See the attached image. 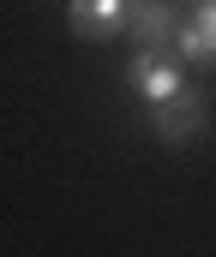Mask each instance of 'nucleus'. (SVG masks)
<instances>
[{"label":"nucleus","instance_id":"nucleus-1","mask_svg":"<svg viewBox=\"0 0 216 257\" xmlns=\"http://www.w3.org/2000/svg\"><path fill=\"white\" fill-rule=\"evenodd\" d=\"M126 84H132V96L144 108H156L174 90H186V72H180V60H168L162 48H132L126 54Z\"/></svg>","mask_w":216,"mask_h":257},{"label":"nucleus","instance_id":"nucleus-2","mask_svg":"<svg viewBox=\"0 0 216 257\" xmlns=\"http://www.w3.org/2000/svg\"><path fill=\"white\" fill-rule=\"evenodd\" d=\"M210 126V102L198 96V90H174L168 102H156L150 108V132H156V144H192L198 132Z\"/></svg>","mask_w":216,"mask_h":257},{"label":"nucleus","instance_id":"nucleus-3","mask_svg":"<svg viewBox=\"0 0 216 257\" xmlns=\"http://www.w3.org/2000/svg\"><path fill=\"white\" fill-rule=\"evenodd\" d=\"M126 18H132V0H66V24L84 42L126 36Z\"/></svg>","mask_w":216,"mask_h":257},{"label":"nucleus","instance_id":"nucleus-4","mask_svg":"<svg viewBox=\"0 0 216 257\" xmlns=\"http://www.w3.org/2000/svg\"><path fill=\"white\" fill-rule=\"evenodd\" d=\"M186 12L174 6V0H132V18H126V36L138 42V48H168L174 42V24H180Z\"/></svg>","mask_w":216,"mask_h":257},{"label":"nucleus","instance_id":"nucleus-5","mask_svg":"<svg viewBox=\"0 0 216 257\" xmlns=\"http://www.w3.org/2000/svg\"><path fill=\"white\" fill-rule=\"evenodd\" d=\"M168 48H174L180 60H210V66H216V48H210V36H204V30H198L192 18H180V24H174V42H168Z\"/></svg>","mask_w":216,"mask_h":257},{"label":"nucleus","instance_id":"nucleus-6","mask_svg":"<svg viewBox=\"0 0 216 257\" xmlns=\"http://www.w3.org/2000/svg\"><path fill=\"white\" fill-rule=\"evenodd\" d=\"M192 24L210 36V48H216V0H198V6H192Z\"/></svg>","mask_w":216,"mask_h":257},{"label":"nucleus","instance_id":"nucleus-7","mask_svg":"<svg viewBox=\"0 0 216 257\" xmlns=\"http://www.w3.org/2000/svg\"><path fill=\"white\" fill-rule=\"evenodd\" d=\"M192 6H198V0H192Z\"/></svg>","mask_w":216,"mask_h":257}]
</instances>
